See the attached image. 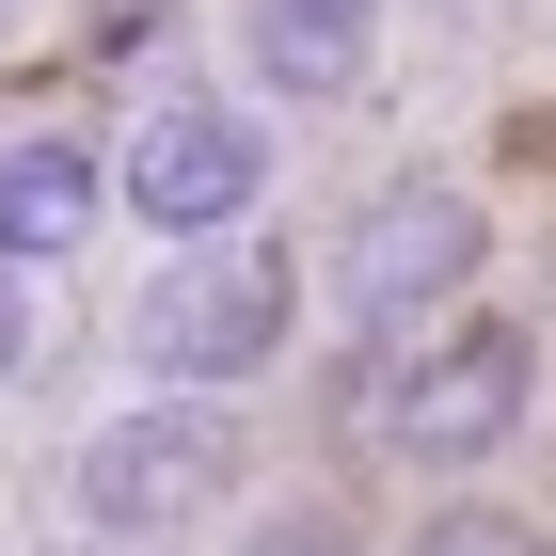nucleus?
I'll return each instance as SVG.
<instances>
[{
  "label": "nucleus",
  "mask_w": 556,
  "mask_h": 556,
  "mask_svg": "<svg viewBox=\"0 0 556 556\" xmlns=\"http://www.w3.org/2000/svg\"><path fill=\"white\" fill-rule=\"evenodd\" d=\"M96 191H112V175H96V143H0V270H48V255H80L96 239Z\"/></svg>",
  "instance_id": "7"
},
{
  "label": "nucleus",
  "mask_w": 556,
  "mask_h": 556,
  "mask_svg": "<svg viewBox=\"0 0 556 556\" xmlns=\"http://www.w3.org/2000/svg\"><path fill=\"white\" fill-rule=\"evenodd\" d=\"M64 556H112V541H64Z\"/></svg>",
  "instance_id": "11"
},
{
  "label": "nucleus",
  "mask_w": 556,
  "mask_h": 556,
  "mask_svg": "<svg viewBox=\"0 0 556 556\" xmlns=\"http://www.w3.org/2000/svg\"><path fill=\"white\" fill-rule=\"evenodd\" d=\"M33 366V270H0V382Z\"/></svg>",
  "instance_id": "10"
},
{
  "label": "nucleus",
  "mask_w": 556,
  "mask_h": 556,
  "mask_svg": "<svg viewBox=\"0 0 556 556\" xmlns=\"http://www.w3.org/2000/svg\"><path fill=\"white\" fill-rule=\"evenodd\" d=\"M239 64L270 96H350L382 64V0H239Z\"/></svg>",
  "instance_id": "6"
},
{
  "label": "nucleus",
  "mask_w": 556,
  "mask_h": 556,
  "mask_svg": "<svg viewBox=\"0 0 556 556\" xmlns=\"http://www.w3.org/2000/svg\"><path fill=\"white\" fill-rule=\"evenodd\" d=\"M223 493H239V414L223 397H143L80 445V541H112V556H160L191 525H223Z\"/></svg>",
  "instance_id": "3"
},
{
  "label": "nucleus",
  "mask_w": 556,
  "mask_h": 556,
  "mask_svg": "<svg viewBox=\"0 0 556 556\" xmlns=\"http://www.w3.org/2000/svg\"><path fill=\"white\" fill-rule=\"evenodd\" d=\"M525 397H541V334H525L509 302H462V318H429L382 366V445L414 477H477L525 429Z\"/></svg>",
  "instance_id": "2"
},
{
  "label": "nucleus",
  "mask_w": 556,
  "mask_h": 556,
  "mask_svg": "<svg viewBox=\"0 0 556 556\" xmlns=\"http://www.w3.org/2000/svg\"><path fill=\"white\" fill-rule=\"evenodd\" d=\"M477 255H493V207L462 175H382L350 207V255H334V318L350 334H429L477 302Z\"/></svg>",
  "instance_id": "4"
},
{
  "label": "nucleus",
  "mask_w": 556,
  "mask_h": 556,
  "mask_svg": "<svg viewBox=\"0 0 556 556\" xmlns=\"http://www.w3.org/2000/svg\"><path fill=\"white\" fill-rule=\"evenodd\" d=\"M414 556H556V541H541L525 509H429V525H414Z\"/></svg>",
  "instance_id": "8"
},
{
  "label": "nucleus",
  "mask_w": 556,
  "mask_h": 556,
  "mask_svg": "<svg viewBox=\"0 0 556 556\" xmlns=\"http://www.w3.org/2000/svg\"><path fill=\"white\" fill-rule=\"evenodd\" d=\"M112 191H128L160 239H223V223L270 207V112H223V96H160L128 128V160H112Z\"/></svg>",
  "instance_id": "5"
},
{
  "label": "nucleus",
  "mask_w": 556,
  "mask_h": 556,
  "mask_svg": "<svg viewBox=\"0 0 556 556\" xmlns=\"http://www.w3.org/2000/svg\"><path fill=\"white\" fill-rule=\"evenodd\" d=\"M239 556H350V525H334V509H270Z\"/></svg>",
  "instance_id": "9"
},
{
  "label": "nucleus",
  "mask_w": 556,
  "mask_h": 556,
  "mask_svg": "<svg viewBox=\"0 0 556 556\" xmlns=\"http://www.w3.org/2000/svg\"><path fill=\"white\" fill-rule=\"evenodd\" d=\"M0 16H16V0H0Z\"/></svg>",
  "instance_id": "12"
},
{
  "label": "nucleus",
  "mask_w": 556,
  "mask_h": 556,
  "mask_svg": "<svg viewBox=\"0 0 556 556\" xmlns=\"http://www.w3.org/2000/svg\"><path fill=\"white\" fill-rule=\"evenodd\" d=\"M302 334V255L270 223H223V239H175L160 287L128 302V350L160 366V397H239L255 366H287Z\"/></svg>",
  "instance_id": "1"
}]
</instances>
